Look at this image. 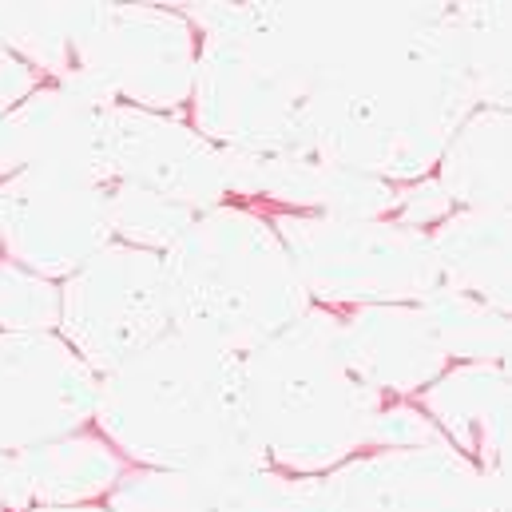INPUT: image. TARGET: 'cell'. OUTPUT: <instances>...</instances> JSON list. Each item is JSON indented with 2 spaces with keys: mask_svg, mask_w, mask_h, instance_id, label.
<instances>
[{
  "mask_svg": "<svg viewBox=\"0 0 512 512\" xmlns=\"http://www.w3.org/2000/svg\"><path fill=\"white\" fill-rule=\"evenodd\" d=\"M100 374L52 334L0 330V453L20 457L36 445L96 425Z\"/></svg>",
  "mask_w": 512,
  "mask_h": 512,
  "instance_id": "cell-10",
  "label": "cell"
},
{
  "mask_svg": "<svg viewBox=\"0 0 512 512\" xmlns=\"http://www.w3.org/2000/svg\"><path fill=\"white\" fill-rule=\"evenodd\" d=\"M306 298L322 310L425 302L441 278L429 235L397 219H330L266 211Z\"/></svg>",
  "mask_w": 512,
  "mask_h": 512,
  "instance_id": "cell-6",
  "label": "cell"
},
{
  "mask_svg": "<svg viewBox=\"0 0 512 512\" xmlns=\"http://www.w3.org/2000/svg\"><path fill=\"white\" fill-rule=\"evenodd\" d=\"M0 512H4V509H0Z\"/></svg>",
  "mask_w": 512,
  "mask_h": 512,
  "instance_id": "cell-27",
  "label": "cell"
},
{
  "mask_svg": "<svg viewBox=\"0 0 512 512\" xmlns=\"http://www.w3.org/2000/svg\"><path fill=\"white\" fill-rule=\"evenodd\" d=\"M231 199L286 215L393 219L397 187L318 151H223Z\"/></svg>",
  "mask_w": 512,
  "mask_h": 512,
  "instance_id": "cell-12",
  "label": "cell"
},
{
  "mask_svg": "<svg viewBox=\"0 0 512 512\" xmlns=\"http://www.w3.org/2000/svg\"><path fill=\"white\" fill-rule=\"evenodd\" d=\"M16 465H20L32 509L36 505H104L120 485V477L128 473V461L96 429L36 445L20 453Z\"/></svg>",
  "mask_w": 512,
  "mask_h": 512,
  "instance_id": "cell-19",
  "label": "cell"
},
{
  "mask_svg": "<svg viewBox=\"0 0 512 512\" xmlns=\"http://www.w3.org/2000/svg\"><path fill=\"white\" fill-rule=\"evenodd\" d=\"M163 262L179 326L235 354H251L314 306L270 215L255 203L227 199L195 215Z\"/></svg>",
  "mask_w": 512,
  "mask_h": 512,
  "instance_id": "cell-5",
  "label": "cell"
},
{
  "mask_svg": "<svg viewBox=\"0 0 512 512\" xmlns=\"http://www.w3.org/2000/svg\"><path fill=\"white\" fill-rule=\"evenodd\" d=\"M28 512H112L108 505H36Z\"/></svg>",
  "mask_w": 512,
  "mask_h": 512,
  "instance_id": "cell-26",
  "label": "cell"
},
{
  "mask_svg": "<svg viewBox=\"0 0 512 512\" xmlns=\"http://www.w3.org/2000/svg\"><path fill=\"white\" fill-rule=\"evenodd\" d=\"M0 44L100 104L191 108L199 32L175 4H0Z\"/></svg>",
  "mask_w": 512,
  "mask_h": 512,
  "instance_id": "cell-3",
  "label": "cell"
},
{
  "mask_svg": "<svg viewBox=\"0 0 512 512\" xmlns=\"http://www.w3.org/2000/svg\"><path fill=\"white\" fill-rule=\"evenodd\" d=\"M509 108H477L449 135L433 179L453 211H509Z\"/></svg>",
  "mask_w": 512,
  "mask_h": 512,
  "instance_id": "cell-18",
  "label": "cell"
},
{
  "mask_svg": "<svg viewBox=\"0 0 512 512\" xmlns=\"http://www.w3.org/2000/svg\"><path fill=\"white\" fill-rule=\"evenodd\" d=\"M40 84H48L28 60H20L12 48L0 44V116H8L16 104H24Z\"/></svg>",
  "mask_w": 512,
  "mask_h": 512,
  "instance_id": "cell-24",
  "label": "cell"
},
{
  "mask_svg": "<svg viewBox=\"0 0 512 512\" xmlns=\"http://www.w3.org/2000/svg\"><path fill=\"white\" fill-rule=\"evenodd\" d=\"M449 362H509V310H497L461 290L437 286L425 302Z\"/></svg>",
  "mask_w": 512,
  "mask_h": 512,
  "instance_id": "cell-20",
  "label": "cell"
},
{
  "mask_svg": "<svg viewBox=\"0 0 512 512\" xmlns=\"http://www.w3.org/2000/svg\"><path fill=\"white\" fill-rule=\"evenodd\" d=\"M112 104L68 88L40 84L24 104L0 116V183L20 171H100V116Z\"/></svg>",
  "mask_w": 512,
  "mask_h": 512,
  "instance_id": "cell-14",
  "label": "cell"
},
{
  "mask_svg": "<svg viewBox=\"0 0 512 512\" xmlns=\"http://www.w3.org/2000/svg\"><path fill=\"white\" fill-rule=\"evenodd\" d=\"M0 330L12 334L60 330V282L0 258Z\"/></svg>",
  "mask_w": 512,
  "mask_h": 512,
  "instance_id": "cell-22",
  "label": "cell"
},
{
  "mask_svg": "<svg viewBox=\"0 0 512 512\" xmlns=\"http://www.w3.org/2000/svg\"><path fill=\"white\" fill-rule=\"evenodd\" d=\"M413 401L449 449L509 481V362H453Z\"/></svg>",
  "mask_w": 512,
  "mask_h": 512,
  "instance_id": "cell-16",
  "label": "cell"
},
{
  "mask_svg": "<svg viewBox=\"0 0 512 512\" xmlns=\"http://www.w3.org/2000/svg\"><path fill=\"white\" fill-rule=\"evenodd\" d=\"M298 96V151L405 187L481 104L457 4H239Z\"/></svg>",
  "mask_w": 512,
  "mask_h": 512,
  "instance_id": "cell-1",
  "label": "cell"
},
{
  "mask_svg": "<svg viewBox=\"0 0 512 512\" xmlns=\"http://www.w3.org/2000/svg\"><path fill=\"white\" fill-rule=\"evenodd\" d=\"M100 159L108 183L151 191L191 215L231 199L223 151L179 116L112 104L100 116Z\"/></svg>",
  "mask_w": 512,
  "mask_h": 512,
  "instance_id": "cell-11",
  "label": "cell"
},
{
  "mask_svg": "<svg viewBox=\"0 0 512 512\" xmlns=\"http://www.w3.org/2000/svg\"><path fill=\"white\" fill-rule=\"evenodd\" d=\"M318 512H509V481L457 449H366L314 481Z\"/></svg>",
  "mask_w": 512,
  "mask_h": 512,
  "instance_id": "cell-8",
  "label": "cell"
},
{
  "mask_svg": "<svg viewBox=\"0 0 512 512\" xmlns=\"http://www.w3.org/2000/svg\"><path fill=\"white\" fill-rule=\"evenodd\" d=\"M342 350L350 370L382 397H417L453 366L421 302L346 310Z\"/></svg>",
  "mask_w": 512,
  "mask_h": 512,
  "instance_id": "cell-15",
  "label": "cell"
},
{
  "mask_svg": "<svg viewBox=\"0 0 512 512\" xmlns=\"http://www.w3.org/2000/svg\"><path fill=\"white\" fill-rule=\"evenodd\" d=\"M108 219H112V243H128L139 251H155L163 255L187 227H191V211L179 203H167L151 191L112 183L108 191Z\"/></svg>",
  "mask_w": 512,
  "mask_h": 512,
  "instance_id": "cell-21",
  "label": "cell"
},
{
  "mask_svg": "<svg viewBox=\"0 0 512 512\" xmlns=\"http://www.w3.org/2000/svg\"><path fill=\"white\" fill-rule=\"evenodd\" d=\"M429 251L441 286L481 298L497 310L512 306L509 211H453L429 231Z\"/></svg>",
  "mask_w": 512,
  "mask_h": 512,
  "instance_id": "cell-17",
  "label": "cell"
},
{
  "mask_svg": "<svg viewBox=\"0 0 512 512\" xmlns=\"http://www.w3.org/2000/svg\"><path fill=\"white\" fill-rule=\"evenodd\" d=\"M243 389L262 457L290 477H322L374 449L389 401L350 370L342 314L322 306L243 354Z\"/></svg>",
  "mask_w": 512,
  "mask_h": 512,
  "instance_id": "cell-4",
  "label": "cell"
},
{
  "mask_svg": "<svg viewBox=\"0 0 512 512\" xmlns=\"http://www.w3.org/2000/svg\"><path fill=\"white\" fill-rule=\"evenodd\" d=\"M92 429L135 469L266 461L247 417L243 354L183 326L100 378Z\"/></svg>",
  "mask_w": 512,
  "mask_h": 512,
  "instance_id": "cell-2",
  "label": "cell"
},
{
  "mask_svg": "<svg viewBox=\"0 0 512 512\" xmlns=\"http://www.w3.org/2000/svg\"><path fill=\"white\" fill-rule=\"evenodd\" d=\"M108 175L20 171L0 183V258L64 282L112 243Z\"/></svg>",
  "mask_w": 512,
  "mask_h": 512,
  "instance_id": "cell-9",
  "label": "cell"
},
{
  "mask_svg": "<svg viewBox=\"0 0 512 512\" xmlns=\"http://www.w3.org/2000/svg\"><path fill=\"white\" fill-rule=\"evenodd\" d=\"M314 481L266 461L179 473L128 465L104 505L112 512H318Z\"/></svg>",
  "mask_w": 512,
  "mask_h": 512,
  "instance_id": "cell-13",
  "label": "cell"
},
{
  "mask_svg": "<svg viewBox=\"0 0 512 512\" xmlns=\"http://www.w3.org/2000/svg\"><path fill=\"white\" fill-rule=\"evenodd\" d=\"M449 215H453V203H449V195L441 191V183H437L433 175L397 187V207H393V219H397V223H405V227L429 235V231H433L437 223H445Z\"/></svg>",
  "mask_w": 512,
  "mask_h": 512,
  "instance_id": "cell-23",
  "label": "cell"
},
{
  "mask_svg": "<svg viewBox=\"0 0 512 512\" xmlns=\"http://www.w3.org/2000/svg\"><path fill=\"white\" fill-rule=\"evenodd\" d=\"M0 509L4 512H28V489H24V477H20V465L16 457H4L0 453Z\"/></svg>",
  "mask_w": 512,
  "mask_h": 512,
  "instance_id": "cell-25",
  "label": "cell"
},
{
  "mask_svg": "<svg viewBox=\"0 0 512 512\" xmlns=\"http://www.w3.org/2000/svg\"><path fill=\"white\" fill-rule=\"evenodd\" d=\"M179 326L167 262L108 243L60 282V338L104 378Z\"/></svg>",
  "mask_w": 512,
  "mask_h": 512,
  "instance_id": "cell-7",
  "label": "cell"
}]
</instances>
